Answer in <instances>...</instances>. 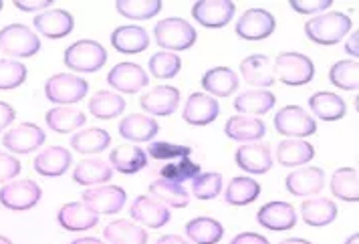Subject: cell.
<instances>
[{
	"mask_svg": "<svg viewBox=\"0 0 359 244\" xmlns=\"http://www.w3.org/2000/svg\"><path fill=\"white\" fill-rule=\"evenodd\" d=\"M149 73L156 79H174L182 71V59L176 53L160 50L149 59Z\"/></svg>",
	"mask_w": 359,
	"mask_h": 244,
	"instance_id": "44",
	"label": "cell"
},
{
	"mask_svg": "<svg viewBox=\"0 0 359 244\" xmlns=\"http://www.w3.org/2000/svg\"><path fill=\"white\" fill-rule=\"evenodd\" d=\"M277 162L285 168H294L315 158V147L303 140H285L277 146Z\"/></svg>",
	"mask_w": 359,
	"mask_h": 244,
	"instance_id": "37",
	"label": "cell"
},
{
	"mask_svg": "<svg viewBox=\"0 0 359 244\" xmlns=\"http://www.w3.org/2000/svg\"><path fill=\"white\" fill-rule=\"evenodd\" d=\"M45 121H47L49 130L57 131V133H71V131L85 126V114L79 109H73V107H55V109L47 111Z\"/></svg>",
	"mask_w": 359,
	"mask_h": 244,
	"instance_id": "41",
	"label": "cell"
},
{
	"mask_svg": "<svg viewBox=\"0 0 359 244\" xmlns=\"http://www.w3.org/2000/svg\"><path fill=\"white\" fill-rule=\"evenodd\" d=\"M257 222L266 230L285 232L297 224V212L289 202H269L257 212Z\"/></svg>",
	"mask_w": 359,
	"mask_h": 244,
	"instance_id": "19",
	"label": "cell"
},
{
	"mask_svg": "<svg viewBox=\"0 0 359 244\" xmlns=\"http://www.w3.org/2000/svg\"><path fill=\"white\" fill-rule=\"evenodd\" d=\"M236 6L230 0H200L192 6V17L206 29H222L234 18Z\"/></svg>",
	"mask_w": 359,
	"mask_h": 244,
	"instance_id": "10",
	"label": "cell"
},
{
	"mask_svg": "<svg viewBox=\"0 0 359 244\" xmlns=\"http://www.w3.org/2000/svg\"><path fill=\"white\" fill-rule=\"evenodd\" d=\"M50 4H53V0H33V2H29V0H17V2H15V6H17L18 11H22V13L49 11Z\"/></svg>",
	"mask_w": 359,
	"mask_h": 244,
	"instance_id": "51",
	"label": "cell"
},
{
	"mask_svg": "<svg viewBox=\"0 0 359 244\" xmlns=\"http://www.w3.org/2000/svg\"><path fill=\"white\" fill-rule=\"evenodd\" d=\"M230 244H271L262 234H257V232H241L236 234Z\"/></svg>",
	"mask_w": 359,
	"mask_h": 244,
	"instance_id": "52",
	"label": "cell"
},
{
	"mask_svg": "<svg viewBox=\"0 0 359 244\" xmlns=\"http://www.w3.org/2000/svg\"><path fill=\"white\" fill-rule=\"evenodd\" d=\"M107 83L119 93L133 95L146 87L149 83V77H147L146 69L137 63H119L107 73Z\"/></svg>",
	"mask_w": 359,
	"mask_h": 244,
	"instance_id": "12",
	"label": "cell"
},
{
	"mask_svg": "<svg viewBox=\"0 0 359 244\" xmlns=\"http://www.w3.org/2000/svg\"><path fill=\"white\" fill-rule=\"evenodd\" d=\"M280 244H313V243L305 240V238H287V240H283Z\"/></svg>",
	"mask_w": 359,
	"mask_h": 244,
	"instance_id": "57",
	"label": "cell"
},
{
	"mask_svg": "<svg viewBox=\"0 0 359 244\" xmlns=\"http://www.w3.org/2000/svg\"><path fill=\"white\" fill-rule=\"evenodd\" d=\"M154 34H156V43L168 53L192 49L198 39L196 29L188 20L176 17L160 20L154 29Z\"/></svg>",
	"mask_w": 359,
	"mask_h": 244,
	"instance_id": "2",
	"label": "cell"
},
{
	"mask_svg": "<svg viewBox=\"0 0 359 244\" xmlns=\"http://www.w3.org/2000/svg\"><path fill=\"white\" fill-rule=\"evenodd\" d=\"M149 196L162 202L163 206L172 208H186L190 204V192L182 184H174L163 178L154 179L149 184Z\"/></svg>",
	"mask_w": 359,
	"mask_h": 244,
	"instance_id": "34",
	"label": "cell"
},
{
	"mask_svg": "<svg viewBox=\"0 0 359 244\" xmlns=\"http://www.w3.org/2000/svg\"><path fill=\"white\" fill-rule=\"evenodd\" d=\"M186 236L194 244H218L224 236V226L210 216H198L186 224Z\"/></svg>",
	"mask_w": 359,
	"mask_h": 244,
	"instance_id": "33",
	"label": "cell"
},
{
	"mask_svg": "<svg viewBox=\"0 0 359 244\" xmlns=\"http://www.w3.org/2000/svg\"><path fill=\"white\" fill-rule=\"evenodd\" d=\"M111 144V135L101 128H89V130L77 131L71 137V147L79 154H99L103 149H107Z\"/></svg>",
	"mask_w": 359,
	"mask_h": 244,
	"instance_id": "38",
	"label": "cell"
},
{
	"mask_svg": "<svg viewBox=\"0 0 359 244\" xmlns=\"http://www.w3.org/2000/svg\"><path fill=\"white\" fill-rule=\"evenodd\" d=\"M309 109L315 117L323 121H337L347 114V105L337 93L329 91H317L309 97Z\"/></svg>",
	"mask_w": 359,
	"mask_h": 244,
	"instance_id": "29",
	"label": "cell"
},
{
	"mask_svg": "<svg viewBox=\"0 0 359 244\" xmlns=\"http://www.w3.org/2000/svg\"><path fill=\"white\" fill-rule=\"evenodd\" d=\"M277 103L275 93L271 91H262V89H255V91H246L241 93L238 97L234 99V109L238 111V115H264L269 114Z\"/></svg>",
	"mask_w": 359,
	"mask_h": 244,
	"instance_id": "32",
	"label": "cell"
},
{
	"mask_svg": "<svg viewBox=\"0 0 359 244\" xmlns=\"http://www.w3.org/2000/svg\"><path fill=\"white\" fill-rule=\"evenodd\" d=\"M2 6H4V4H2V2H0V11H2Z\"/></svg>",
	"mask_w": 359,
	"mask_h": 244,
	"instance_id": "60",
	"label": "cell"
},
{
	"mask_svg": "<svg viewBox=\"0 0 359 244\" xmlns=\"http://www.w3.org/2000/svg\"><path fill=\"white\" fill-rule=\"evenodd\" d=\"M220 114V105L214 97L208 93H192L184 109H182V117L186 123L194 126V128H204L210 126L214 119Z\"/></svg>",
	"mask_w": 359,
	"mask_h": 244,
	"instance_id": "17",
	"label": "cell"
},
{
	"mask_svg": "<svg viewBox=\"0 0 359 244\" xmlns=\"http://www.w3.org/2000/svg\"><path fill=\"white\" fill-rule=\"evenodd\" d=\"M275 130L289 140H303L317 131V121L301 105H285L275 115Z\"/></svg>",
	"mask_w": 359,
	"mask_h": 244,
	"instance_id": "8",
	"label": "cell"
},
{
	"mask_svg": "<svg viewBox=\"0 0 359 244\" xmlns=\"http://www.w3.org/2000/svg\"><path fill=\"white\" fill-rule=\"evenodd\" d=\"M345 50H347V53H349V55H351V57L358 61V57H359V33L358 31L349 36V41H347V45H345Z\"/></svg>",
	"mask_w": 359,
	"mask_h": 244,
	"instance_id": "54",
	"label": "cell"
},
{
	"mask_svg": "<svg viewBox=\"0 0 359 244\" xmlns=\"http://www.w3.org/2000/svg\"><path fill=\"white\" fill-rule=\"evenodd\" d=\"M349 31H351V18L345 13H323L311 18L305 25L307 39L321 47L337 45Z\"/></svg>",
	"mask_w": 359,
	"mask_h": 244,
	"instance_id": "1",
	"label": "cell"
},
{
	"mask_svg": "<svg viewBox=\"0 0 359 244\" xmlns=\"http://www.w3.org/2000/svg\"><path fill=\"white\" fill-rule=\"evenodd\" d=\"M261 184L250 176H236L229 182L224 190V200L230 206H246L252 204L261 196Z\"/></svg>",
	"mask_w": 359,
	"mask_h": 244,
	"instance_id": "31",
	"label": "cell"
},
{
	"mask_svg": "<svg viewBox=\"0 0 359 244\" xmlns=\"http://www.w3.org/2000/svg\"><path fill=\"white\" fill-rule=\"evenodd\" d=\"M27 67L20 61H8V59H0V91H8V89H17L22 83L27 81Z\"/></svg>",
	"mask_w": 359,
	"mask_h": 244,
	"instance_id": "46",
	"label": "cell"
},
{
	"mask_svg": "<svg viewBox=\"0 0 359 244\" xmlns=\"http://www.w3.org/2000/svg\"><path fill=\"white\" fill-rule=\"evenodd\" d=\"M140 105L144 109L146 115H172L180 105V91L172 85H160V87H154L151 91H147L140 99Z\"/></svg>",
	"mask_w": 359,
	"mask_h": 244,
	"instance_id": "18",
	"label": "cell"
},
{
	"mask_svg": "<svg viewBox=\"0 0 359 244\" xmlns=\"http://www.w3.org/2000/svg\"><path fill=\"white\" fill-rule=\"evenodd\" d=\"M103 236L109 244H147V238H149L146 228L133 224L130 220L109 222L103 230Z\"/></svg>",
	"mask_w": 359,
	"mask_h": 244,
	"instance_id": "36",
	"label": "cell"
},
{
	"mask_svg": "<svg viewBox=\"0 0 359 244\" xmlns=\"http://www.w3.org/2000/svg\"><path fill=\"white\" fill-rule=\"evenodd\" d=\"M222 192V176L218 172L200 174L192 179V194L198 200H214Z\"/></svg>",
	"mask_w": 359,
	"mask_h": 244,
	"instance_id": "48",
	"label": "cell"
},
{
	"mask_svg": "<svg viewBox=\"0 0 359 244\" xmlns=\"http://www.w3.org/2000/svg\"><path fill=\"white\" fill-rule=\"evenodd\" d=\"M331 194L343 202H359V178L355 168H339L331 178Z\"/></svg>",
	"mask_w": 359,
	"mask_h": 244,
	"instance_id": "39",
	"label": "cell"
},
{
	"mask_svg": "<svg viewBox=\"0 0 359 244\" xmlns=\"http://www.w3.org/2000/svg\"><path fill=\"white\" fill-rule=\"evenodd\" d=\"M224 133L234 142L259 144L266 133V126L262 119L252 115H232L224 126Z\"/></svg>",
	"mask_w": 359,
	"mask_h": 244,
	"instance_id": "23",
	"label": "cell"
},
{
	"mask_svg": "<svg viewBox=\"0 0 359 244\" xmlns=\"http://www.w3.org/2000/svg\"><path fill=\"white\" fill-rule=\"evenodd\" d=\"M163 179L168 182H174V184H184V182H192L202 174V168L198 165L196 162H192L190 158H184V160H178V162H170L163 165L160 170Z\"/></svg>",
	"mask_w": 359,
	"mask_h": 244,
	"instance_id": "45",
	"label": "cell"
},
{
	"mask_svg": "<svg viewBox=\"0 0 359 244\" xmlns=\"http://www.w3.org/2000/svg\"><path fill=\"white\" fill-rule=\"evenodd\" d=\"M0 50L17 59H29L41 50V39L27 25H8L0 29Z\"/></svg>",
	"mask_w": 359,
	"mask_h": 244,
	"instance_id": "5",
	"label": "cell"
},
{
	"mask_svg": "<svg viewBox=\"0 0 359 244\" xmlns=\"http://www.w3.org/2000/svg\"><path fill=\"white\" fill-rule=\"evenodd\" d=\"M236 165L252 176H262L273 168V154L266 144H243L234 154Z\"/></svg>",
	"mask_w": 359,
	"mask_h": 244,
	"instance_id": "14",
	"label": "cell"
},
{
	"mask_svg": "<svg viewBox=\"0 0 359 244\" xmlns=\"http://www.w3.org/2000/svg\"><path fill=\"white\" fill-rule=\"evenodd\" d=\"M0 244H13V243H11V240H8L6 236H2V234H0Z\"/></svg>",
	"mask_w": 359,
	"mask_h": 244,
	"instance_id": "59",
	"label": "cell"
},
{
	"mask_svg": "<svg viewBox=\"0 0 359 244\" xmlns=\"http://www.w3.org/2000/svg\"><path fill=\"white\" fill-rule=\"evenodd\" d=\"M17 117V111L13 109V105H8L6 101H0V131L6 130Z\"/></svg>",
	"mask_w": 359,
	"mask_h": 244,
	"instance_id": "53",
	"label": "cell"
},
{
	"mask_svg": "<svg viewBox=\"0 0 359 244\" xmlns=\"http://www.w3.org/2000/svg\"><path fill=\"white\" fill-rule=\"evenodd\" d=\"M156 244H190L186 238H180L178 234H165L162 238H158Z\"/></svg>",
	"mask_w": 359,
	"mask_h": 244,
	"instance_id": "55",
	"label": "cell"
},
{
	"mask_svg": "<svg viewBox=\"0 0 359 244\" xmlns=\"http://www.w3.org/2000/svg\"><path fill=\"white\" fill-rule=\"evenodd\" d=\"M18 174H20V162H18V158L0 151V184L15 179Z\"/></svg>",
	"mask_w": 359,
	"mask_h": 244,
	"instance_id": "50",
	"label": "cell"
},
{
	"mask_svg": "<svg viewBox=\"0 0 359 244\" xmlns=\"http://www.w3.org/2000/svg\"><path fill=\"white\" fill-rule=\"evenodd\" d=\"M47 135L34 123H20L17 128L8 130L2 137V146L13 154H31L33 149L45 144Z\"/></svg>",
	"mask_w": 359,
	"mask_h": 244,
	"instance_id": "13",
	"label": "cell"
},
{
	"mask_svg": "<svg viewBox=\"0 0 359 244\" xmlns=\"http://www.w3.org/2000/svg\"><path fill=\"white\" fill-rule=\"evenodd\" d=\"M34 29L43 36L47 39H63L67 34L73 33V27H75V18L69 11L63 8H55V11H45L41 15L34 17Z\"/></svg>",
	"mask_w": 359,
	"mask_h": 244,
	"instance_id": "21",
	"label": "cell"
},
{
	"mask_svg": "<svg viewBox=\"0 0 359 244\" xmlns=\"http://www.w3.org/2000/svg\"><path fill=\"white\" fill-rule=\"evenodd\" d=\"M43 196L41 186L33 179H15L2 186L0 190V206L13 212H27L39 204Z\"/></svg>",
	"mask_w": 359,
	"mask_h": 244,
	"instance_id": "6",
	"label": "cell"
},
{
	"mask_svg": "<svg viewBox=\"0 0 359 244\" xmlns=\"http://www.w3.org/2000/svg\"><path fill=\"white\" fill-rule=\"evenodd\" d=\"M238 75L229 67H214L202 75V87L210 97H230L238 89Z\"/></svg>",
	"mask_w": 359,
	"mask_h": 244,
	"instance_id": "26",
	"label": "cell"
},
{
	"mask_svg": "<svg viewBox=\"0 0 359 244\" xmlns=\"http://www.w3.org/2000/svg\"><path fill=\"white\" fill-rule=\"evenodd\" d=\"M63 63L77 73H95L107 63V50L97 41L81 39L67 47Z\"/></svg>",
	"mask_w": 359,
	"mask_h": 244,
	"instance_id": "3",
	"label": "cell"
},
{
	"mask_svg": "<svg viewBox=\"0 0 359 244\" xmlns=\"http://www.w3.org/2000/svg\"><path fill=\"white\" fill-rule=\"evenodd\" d=\"M73 162L71 151L61 146H53L43 149L36 158H34L33 168L36 174L45 176V178H59L63 176L69 165Z\"/></svg>",
	"mask_w": 359,
	"mask_h": 244,
	"instance_id": "24",
	"label": "cell"
},
{
	"mask_svg": "<svg viewBox=\"0 0 359 244\" xmlns=\"http://www.w3.org/2000/svg\"><path fill=\"white\" fill-rule=\"evenodd\" d=\"M160 131V126L154 117L146 114H130L121 119L119 123V133L126 142L131 144H142V142H151Z\"/></svg>",
	"mask_w": 359,
	"mask_h": 244,
	"instance_id": "22",
	"label": "cell"
},
{
	"mask_svg": "<svg viewBox=\"0 0 359 244\" xmlns=\"http://www.w3.org/2000/svg\"><path fill=\"white\" fill-rule=\"evenodd\" d=\"M111 45L115 50H119L123 55H137L149 47V36H147L146 29H142L137 25L117 27L111 33Z\"/></svg>",
	"mask_w": 359,
	"mask_h": 244,
	"instance_id": "28",
	"label": "cell"
},
{
	"mask_svg": "<svg viewBox=\"0 0 359 244\" xmlns=\"http://www.w3.org/2000/svg\"><path fill=\"white\" fill-rule=\"evenodd\" d=\"M89 91V83L83 77H75L69 73H59L49 77V81L45 83V95L50 103L57 105H73L79 103Z\"/></svg>",
	"mask_w": 359,
	"mask_h": 244,
	"instance_id": "7",
	"label": "cell"
},
{
	"mask_svg": "<svg viewBox=\"0 0 359 244\" xmlns=\"http://www.w3.org/2000/svg\"><path fill=\"white\" fill-rule=\"evenodd\" d=\"M331 6H333V0H291V8L299 15L325 13Z\"/></svg>",
	"mask_w": 359,
	"mask_h": 244,
	"instance_id": "49",
	"label": "cell"
},
{
	"mask_svg": "<svg viewBox=\"0 0 359 244\" xmlns=\"http://www.w3.org/2000/svg\"><path fill=\"white\" fill-rule=\"evenodd\" d=\"M329 81L343 91H358L359 87V65L355 59L337 61L329 69Z\"/></svg>",
	"mask_w": 359,
	"mask_h": 244,
	"instance_id": "43",
	"label": "cell"
},
{
	"mask_svg": "<svg viewBox=\"0 0 359 244\" xmlns=\"http://www.w3.org/2000/svg\"><path fill=\"white\" fill-rule=\"evenodd\" d=\"M277 29L275 17L264 8H248L236 22V34L245 41H262L269 39Z\"/></svg>",
	"mask_w": 359,
	"mask_h": 244,
	"instance_id": "9",
	"label": "cell"
},
{
	"mask_svg": "<svg viewBox=\"0 0 359 244\" xmlns=\"http://www.w3.org/2000/svg\"><path fill=\"white\" fill-rule=\"evenodd\" d=\"M130 216L144 228H162L170 222V208L151 196H137L130 208Z\"/></svg>",
	"mask_w": 359,
	"mask_h": 244,
	"instance_id": "15",
	"label": "cell"
},
{
	"mask_svg": "<svg viewBox=\"0 0 359 244\" xmlns=\"http://www.w3.org/2000/svg\"><path fill=\"white\" fill-rule=\"evenodd\" d=\"M345 244H359V234L355 232V234H351L347 240H345Z\"/></svg>",
	"mask_w": 359,
	"mask_h": 244,
	"instance_id": "58",
	"label": "cell"
},
{
	"mask_svg": "<svg viewBox=\"0 0 359 244\" xmlns=\"http://www.w3.org/2000/svg\"><path fill=\"white\" fill-rule=\"evenodd\" d=\"M89 111L97 119H114L126 111V99L119 93L111 91H97L89 99Z\"/></svg>",
	"mask_w": 359,
	"mask_h": 244,
	"instance_id": "40",
	"label": "cell"
},
{
	"mask_svg": "<svg viewBox=\"0 0 359 244\" xmlns=\"http://www.w3.org/2000/svg\"><path fill=\"white\" fill-rule=\"evenodd\" d=\"M109 165L115 172L126 174V176H133L137 172H142L147 165V154L146 149H142L135 144H123L117 146L109 154Z\"/></svg>",
	"mask_w": 359,
	"mask_h": 244,
	"instance_id": "25",
	"label": "cell"
},
{
	"mask_svg": "<svg viewBox=\"0 0 359 244\" xmlns=\"http://www.w3.org/2000/svg\"><path fill=\"white\" fill-rule=\"evenodd\" d=\"M115 8L121 17L147 20L162 13V2L160 0H117Z\"/></svg>",
	"mask_w": 359,
	"mask_h": 244,
	"instance_id": "42",
	"label": "cell"
},
{
	"mask_svg": "<svg viewBox=\"0 0 359 244\" xmlns=\"http://www.w3.org/2000/svg\"><path fill=\"white\" fill-rule=\"evenodd\" d=\"M285 186H287V192L299 198H313L317 196L323 186H325V172L321 168H301L297 172H291L287 179H285Z\"/></svg>",
	"mask_w": 359,
	"mask_h": 244,
	"instance_id": "16",
	"label": "cell"
},
{
	"mask_svg": "<svg viewBox=\"0 0 359 244\" xmlns=\"http://www.w3.org/2000/svg\"><path fill=\"white\" fill-rule=\"evenodd\" d=\"M301 216L309 226H327L337 218V206L327 198H307L301 204Z\"/></svg>",
	"mask_w": 359,
	"mask_h": 244,
	"instance_id": "30",
	"label": "cell"
},
{
	"mask_svg": "<svg viewBox=\"0 0 359 244\" xmlns=\"http://www.w3.org/2000/svg\"><path fill=\"white\" fill-rule=\"evenodd\" d=\"M83 204L97 214H117L126 206L128 194L119 186H97L83 192Z\"/></svg>",
	"mask_w": 359,
	"mask_h": 244,
	"instance_id": "11",
	"label": "cell"
},
{
	"mask_svg": "<svg viewBox=\"0 0 359 244\" xmlns=\"http://www.w3.org/2000/svg\"><path fill=\"white\" fill-rule=\"evenodd\" d=\"M275 77L283 85L289 87H301L313 81L315 77V65L307 55L303 53H280L273 61Z\"/></svg>",
	"mask_w": 359,
	"mask_h": 244,
	"instance_id": "4",
	"label": "cell"
},
{
	"mask_svg": "<svg viewBox=\"0 0 359 244\" xmlns=\"http://www.w3.org/2000/svg\"><path fill=\"white\" fill-rule=\"evenodd\" d=\"M241 75L248 85L255 87H271L277 81L275 71H273V61L266 55H248L241 63Z\"/></svg>",
	"mask_w": 359,
	"mask_h": 244,
	"instance_id": "27",
	"label": "cell"
},
{
	"mask_svg": "<svg viewBox=\"0 0 359 244\" xmlns=\"http://www.w3.org/2000/svg\"><path fill=\"white\" fill-rule=\"evenodd\" d=\"M71 244H105L103 240H99L95 236H85V238H77V240H73Z\"/></svg>",
	"mask_w": 359,
	"mask_h": 244,
	"instance_id": "56",
	"label": "cell"
},
{
	"mask_svg": "<svg viewBox=\"0 0 359 244\" xmlns=\"http://www.w3.org/2000/svg\"><path fill=\"white\" fill-rule=\"evenodd\" d=\"M114 178V168L103 160H83L73 170V179L81 186H99Z\"/></svg>",
	"mask_w": 359,
	"mask_h": 244,
	"instance_id": "35",
	"label": "cell"
},
{
	"mask_svg": "<svg viewBox=\"0 0 359 244\" xmlns=\"http://www.w3.org/2000/svg\"><path fill=\"white\" fill-rule=\"evenodd\" d=\"M57 222L63 230L83 232V230L97 226L99 214L91 210L89 206H85L83 202H69L57 212Z\"/></svg>",
	"mask_w": 359,
	"mask_h": 244,
	"instance_id": "20",
	"label": "cell"
},
{
	"mask_svg": "<svg viewBox=\"0 0 359 244\" xmlns=\"http://www.w3.org/2000/svg\"><path fill=\"white\" fill-rule=\"evenodd\" d=\"M192 147L182 146V144H172V142H151L147 146V156L154 160H170V162H178L184 158H190Z\"/></svg>",
	"mask_w": 359,
	"mask_h": 244,
	"instance_id": "47",
	"label": "cell"
}]
</instances>
